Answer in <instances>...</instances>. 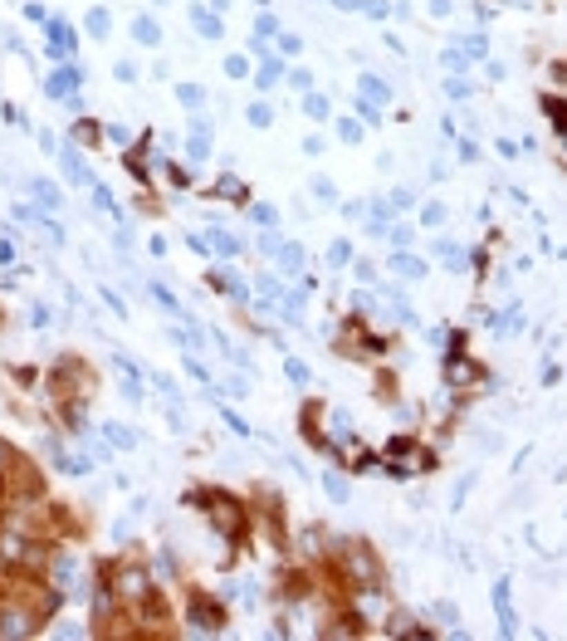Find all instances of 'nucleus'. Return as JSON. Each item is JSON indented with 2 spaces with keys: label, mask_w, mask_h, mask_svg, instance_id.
Returning a JSON list of instances; mask_svg holds the SVG:
<instances>
[{
  "label": "nucleus",
  "mask_w": 567,
  "mask_h": 641,
  "mask_svg": "<svg viewBox=\"0 0 567 641\" xmlns=\"http://www.w3.org/2000/svg\"><path fill=\"white\" fill-rule=\"evenodd\" d=\"M74 30L64 20H44V49H49V59H69L74 55Z\"/></svg>",
  "instance_id": "f257e3e1"
},
{
  "label": "nucleus",
  "mask_w": 567,
  "mask_h": 641,
  "mask_svg": "<svg viewBox=\"0 0 567 641\" xmlns=\"http://www.w3.org/2000/svg\"><path fill=\"white\" fill-rule=\"evenodd\" d=\"M79 83H83V74H79L74 64H59V69H54V74L44 79V93H49V98H69Z\"/></svg>",
  "instance_id": "f03ea898"
},
{
  "label": "nucleus",
  "mask_w": 567,
  "mask_h": 641,
  "mask_svg": "<svg viewBox=\"0 0 567 641\" xmlns=\"http://www.w3.org/2000/svg\"><path fill=\"white\" fill-rule=\"evenodd\" d=\"M494 612H499V631H504V636H514V631H519L514 602H508V578H499V582H494Z\"/></svg>",
  "instance_id": "7ed1b4c3"
},
{
  "label": "nucleus",
  "mask_w": 567,
  "mask_h": 641,
  "mask_svg": "<svg viewBox=\"0 0 567 641\" xmlns=\"http://www.w3.org/2000/svg\"><path fill=\"white\" fill-rule=\"evenodd\" d=\"M59 167H64V177H69V181H79V186H88V181H93V172L83 167V152H79L74 142H69V147H59Z\"/></svg>",
  "instance_id": "20e7f679"
},
{
  "label": "nucleus",
  "mask_w": 567,
  "mask_h": 641,
  "mask_svg": "<svg viewBox=\"0 0 567 641\" xmlns=\"http://www.w3.org/2000/svg\"><path fill=\"white\" fill-rule=\"evenodd\" d=\"M210 519H215V529L230 539V533L240 529V509H235V500H225V495H215V509H210Z\"/></svg>",
  "instance_id": "39448f33"
},
{
  "label": "nucleus",
  "mask_w": 567,
  "mask_h": 641,
  "mask_svg": "<svg viewBox=\"0 0 567 641\" xmlns=\"http://www.w3.org/2000/svg\"><path fill=\"white\" fill-rule=\"evenodd\" d=\"M470 377H479V372H475V362H465L460 353H450V367H445V382H450V387H465Z\"/></svg>",
  "instance_id": "423d86ee"
},
{
  "label": "nucleus",
  "mask_w": 567,
  "mask_h": 641,
  "mask_svg": "<svg viewBox=\"0 0 567 641\" xmlns=\"http://www.w3.org/2000/svg\"><path fill=\"white\" fill-rule=\"evenodd\" d=\"M191 25H196V34H201V39H220V34H225V25H220V15H206L201 6L191 10Z\"/></svg>",
  "instance_id": "0eeeda50"
},
{
  "label": "nucleus",
  "mask_w": 567,
  "mask_h": 641,
  "mask_svg": "<svg viewBox=\"0 0 567 641\" xmlns=\"http://www.w3.org/2000/svg\"><path fill=\"white\" fill-rule=\"evenodd\" d=\"M543 113H548V123H553V132H557V137H567V103L548 93V98H543Z\"/></svg>",
  "instance_id": "6e6552de"
},
{
  "label": "nucleus",
  "mask_w": 567,
  "mask_h": 641,
  "mask_svg": "<svg viewBox=\"0 0 567 641\" xmlns=\"http://www.w3.org/2000/svg\"><path fill=\"white\" fill-rule=\"evenodd\" d=\"M279 79H289V74H284V64H279V59H264V64L255 69V88H264V93H269V88H274Z\"/></svg>",
  "instance_id": "1a4fd4ad"
},
{
  "label": "nucleus",
  "mask_w": 567,
  "mask_h": 641,
  "mask_svg": "<svg viewBox=\"0 0 567 641\" xmlns=\"http://www.w3.org/2000/svg\"><path fill=\"white\" fill-rule=\"evenodd\" d=\"M357 98H367V103H386V98H391V88H386L377 74H362V83H357Z\"/></svg>",
  "instance_id": "9d476101"
},
{
  "label": "nucleus",
  "mask_w": 567,
  "mask_h": 641,
  "mask_svg": "<svg viewBox=\"0 0 567 641\" xmlns=\"http://www.w3.org/2000/svg\"><path fill=\"white\" fill-rule=\"evenodd\" d=\"M30 191H34V201H39L44 210H59V206H64V196H59V186H54V181H30Z\"/></svg>",
  "instance_id": "9b49d317"
},
{
  "label": "nucleus",
  "mask_w": 567,
  "mask_h": 641,
  "mask_svg": "<svg viewBox=\"0 0 567 641\" xmlns=\"http://www.w3.org/2000/svg\"><path fill=\"white\" fill-rule=\"evenodd\" d=\"M391 270L401 275V279H426V259H416V255H396V259H391Z\"/></svg>",
  "instance_id": "f8f14e48"
},
{
  "label": "nucleus",
  "mask_w": 567,
  "mask_h": 641,
  "mask_svg": "<svg viewBox=\"0 0 567 641\" xmlns=\"http://www.w3.org/2000/svg\"><path fill=\"white\" fill-rule=\"evenodd\" d=\"M279 264H284V275H304V245H279Z\"/></svg>",
  "instance_id": "ddd939ff"
},
{
  "label": "nucleus",
  "mask_w": 567,
  "mask_h": 641,
  "mask_svg": "<svg viewBox=\"0 0 567 641\" xmlns=\"http://www.w3.org/2000/svg\"><path fill=\"white\" fill-rule=\"evenodd\" d=\"M132 34H137L147 49H152V44H161V25H157L152 15H137V20H132Z\"/></svg>",
  "instance_id": "4468645a"
},
{
  "label": "nucleus",
  "mask_w": 567,
  "mask_h": 641,
  "mask_svg": "<svg viewBox=\"0 0 567 641\" xmlns=\"http://www.w3.org/2000/svg\"><path fill=\"white\" fill-rule=\"evenodd\" d=\"M304 113H308L313 123H328V118H332V103H328L323 93H308V98H304Z\"/></svg>",
  "instance_id": "2eb2a0df"
},
{
  "label": "nucleus",
  "mask_w": 567,
  "mask_h": 641,
  "mask_svg": "<svg viewBox=\"0 0 567 641\" xmlns=\"http://www.w3.org/2000/svg\"><path fill=\"white\" fill-rule=\"evenodd\" d=\"M103 431H108V441H112V446H118V451H132V446H137V436L128 431V426H123V421H108V426H103Z\"/></svg>",
  "instance_id": "dca6fc26"
},
{
  "label": "nucleus",
  "mask_w": 567,
  "mask_h": 641,
  "mask_svg": "<svg viewBox=\"0 0 567 641\" xmlns=\"http://www.w3.org/2000/svg\"><path fill=\"white\" fill-rule=\"evenodd\" d=\"M191 622H196V631H220V612H215V607H206V602H196Z\"/></svg>",
  "instance_id": "f3484780"
},
{
  "label": "nucleus",
  "mask_w": 567,
  "mask_h": 641,
  "mask_svg": "<svg viewBox=\"0 0 567 641\" xmlns=\"http://www.w3.org/2000/svg\"><path fill=\"white\" fill-rule=\"evenodd\" d=\"M494 328H499V333H524V308H519V304L504 308V318H494Z\"/></svg>",
  "instance_id": "a211bd4d"
},
{
  "label": "nucleus",
  "mask_w": 567,
  "mask_h": 641,
  "mask_svg": "<svg viewBox=\"0 0 567 641\" xmlns=\"http://www.w3.org/2000/svg\"><path fill=\"white\" fill-rule=\"evenodd\" d=\"M210 250H220V255H240V235H230V230H210Z\"/></svg>",
  "instance_id": "6ab92c4d"
},
{
  "label": "nucleus",
  "mask_w": 567,
  "mask_h": 641,
  "mask_svg": "<svg viewBox=\"0 0 567 641\" xmlns=\"http://www.w3.org/2000/svg\"><path fill=\"white\" fill-rule=\"evenodd\" d=\"M186 157H191V162H206V157H210V132H191Z\"/></svg>",
  "instance_id": "aec40b11"
},
{
  "label": "nucleus",
  "mask_w": 567,
  "mask_h": 641,
  "mask_svg": "<svg viewBox=\"0 0 567 641\" xmlns=\"http://www.w3.org/2000/svg\"><path fill=\"white\" fill-rule=\"evenodd\" d=\"M215 191H220L225 201H245V196H250V191L240 186V177H220V181H215Z\"/></svg>",
  "instance_id": "412c9836"
},
{
  "label": "nucleus",
  "mask_w": 567,
  "mask_h": 641,
  "mask_svg": "<svg viewBox=\"0 0 567 641\" xmlns=\"http://www.w3.org/2000/svg\"><path fill=\"white\" fill-rule=\"evenodd\" d=\"M177 98L186 103V108H201V103H206V88H201V83H177Z\"/></svg>",
  "instance_id": "4be33fe9"
},
{
  "label": "nucleus",
  "mask_w": 567,
  "mask_h": 641,
  "mask_svg": "<svg viewBox=\"0 0 567 641\" xmlns=\"http://www.w3.org/2000/svg\"><path fill=\"white\" fill-rule=\"evenodd\" d=\"M386 240H391L396 250H406V245L416 240V226H386Z\"/></svg>",
  "instance_id": "5701e85b"
},
{
  "label": "nucleus",
  "mask_w": 567,
  "mask_h": 641,
  "mask_svg": "<svg viewBox=\"0 0 567 641\" xmlns=\"http://www.w3.org/2000/svg\"><path fill=\"white\" fill-rule=\"evenodd\" d=\"M245 118H250V128H269L274 123V108H269V103H250Z\"/></svg>",
  "instance_id": "b1692460"
},
{
  "label": "nucleus",
  "mask_w": 567,
  "mask_h": 641,
  "mask_svg": "<svg viewBox=\"0 0 567 641\" xmlns=\"http://www.w3.org/2000/svg\"><path fill=\"white\" fill-rule=\"evenodd\" d=\"M337 137H343V142H362V118H337Z\"/></svg>",
  "instance_id": "393cba45"
},
{
  "label": "nucleus",
  "mask_w": 567,
  "mask_h": 641,
  "mask_svg": "<svg viewBox=\"0 0 567 641\" xmlns=\"http://www.w3.org/2000/svg\"><path fill=\"white\" fill-rule=\"evenodd\" d=\"M108 30H112V20H108V10H88V34H93V39H103Z\"/></svg>",
  "instance_id": "a878e982"
},
{
  "label": "nucleus",
  "mask_w": 567,
  "mask_h": 641,
  "mask_svg": "<svg viewBox=\"0 0 567 641\" xmlns=\"http://www.w3.org/2000/svg\"><path fill=\"white\" fill-rule=\"evenodd\" d=\"M445 93H450V98H470V93H475V83H470L465 74H455V79H445Z\"/></svg>",
  "instance_id": "bb28decb"
},
{
  "label": "nucleus",
  "mask_w": 567,
  "mask_h": 641,
  "mask_svg": "<svg viewBox=\"0 0 567 641\" xmlns=\"http://www.w3.org/2000/svg\"><path fill=\"white\" fill-rule=\"evenodd\" d=\"M323 490H328V495H332L337 504H343V500H348V485H343V480H337L332 470H323Z\"/></svg>",
  "instance_id": "cd10ccee"
},
{
  "label": "nucleus",
  "mask_w": 567,
  "mask_h": 641,
  "mask_svg": "<svg viewBox=\"0 0 567 641\" xmlns=\"http://www.w3.org/2000/svg\"><path fill=\"white\" fill-rule=\"evenodd\" d=\"M313 196H318L323 206H332V201H337V186H332L328 177H313Z\"/></svg>",
  "instance_id": "c85d7f7f"
},
{
  "label": "nucleus",
  "mask_w": 567,
  "mask_h": 641,
  "mask_svg": "<svg viewBox=\"0 0 567 641\" xmlns=\"http://www.w3.org/2000/svg\"><path fill=\"white\" fill-rule=\"evenodd\" d=\"M93 206H98V210H112V216H118V201H112V191H108V186H98V181H93Z\"/></svg>",
  "instance_id": "c756f323"
},
{
  "label": "nucleus",
  "mask_w": 567,
  "mask_h": 641,
  "mask_svg": "<svg viewBox=\"0 0 567 641\" xmlns=\"http://www.w3.org/2000/svg\"><path fill=\"white\" fill-rule=\"evenodd\" d=\"M225 74H230V79H250V59L245 55H230V59H225Z\"/></svg>",
  "instance_id": "7c9ffc66"
},
{
  "label": "nucleus",
  "mask_w": 567,
  "mask_h": 641,
  "mask_svg": "<svg viewBox=\"0 0 567 641\" xmlns=\"http://www.w3.org/2000/svg\"><path fill=\"white\" fill-rule=\"evenodd\" d=\"M0 631H6V636H20V631H30V627H25L20 612H6V617H0Z\"/></svg>",
  "instance_id": "2f4dec72"
},
{
  "label": "nucleus",
  "mask_w": 567,
  "mask_h": 641,
  "mask_svg": "<svg viewBox=\"0 0 567 641\" xmlns=\"http://www.w3.org/2000/svg\"><path fill=\"white\" fill-rule=\"evenodd\" d=\"M284 372H289V377H294L299 387H308V367H304L299 357H284Z\"/></svg>",
  "instance_id": "473e14b6"
},
{
  "label": "nucleus",
  "mask_w": 567,
  "mask_h": 641,
  "mask_svg": "<svg viewBox=\"0 0 567 641\" xmlns=\"http://www.w3.org/2000/svg\"><path fill=\"white\" fill-rule=\"evenodd\" d=\"M465 55H470V59H484V55H489V39H484V34H470V39H465Z\"/></svg>",
  "instance_id": "72a5a7b5"
},
{
  "label": "nucleus",
  "mask_w": 567,
  "mask_h": 641,
  "mask_svg": "<svg viewBox=\"0 0 567 641\" xmlns=\"http://www.w3.org/2000/svg\"><path fill=\"white\" fill-rule=\"evenodd\" d=\"M411 201H416L411 186H396V191H391V210H411Z\"/></svg>",
  "instance_id": "f704fd0d"
},
{
  "label": "nucleus",
  "mask_w": 567,
  "mask_h": 641,
  "mask_svg": "<svg viewBox=\"0 0 567 641\" xmlns=\"http://www.w3.org/2000/svg\"><path fill=\"white\" fill-rule=\"evenodd\" d=\"M435 617H440L445 627H460V607H455V602H435Z\"/></svg>",
  "instance_id": "c9c22d12"
},
{
  "label": "nucleus",
  "mask_w": 567,
  "mask_h": 641,
  "mask_svg": "<svg viewBox=\"0 0 567 641\" xmlns=\"http://www.w3.org/2000/svg\"><path fill=\"white\" fill-rule=\"evenodd\" d=\"M259 294H264V299H284V284H279L274 275H259Z\"/></svg>",
  "instance_id": "e433bc0d"
},
{
  "label": "nucleus",
  "mask_w": 567,
  "mask_h": 641,
  "mask_svg": "<svg viewBox=\"0 0 567 641\" xmlns=\"http://www.w3.org/2000/svg\"><path fill=\"white\" fill-rule=\"evenodd\" d=\"M348 240H337V245H328V264H332V270H337V264H348Z\"/></svg>",
  "instance_id": "4c0bfd02"
},
{
  "label": "nucleus",
  "mask_w": 567,
  "mask_h": 641,
  "mask_svg": "<svg viewBox=\"0 0 567 641\" xmlns=\"http://www.w3.org/2000/svg\"><path fill=\"white\" fill-rule=\"evenodd\" d=\"M220 392H225V397H250V382H245V377H225Z\"/></svg>",
  "instance_id": "58836bf2"
},
{
  "label": "nucleus",
  "mask_w": 567,
  "mask_h": 641,
  "mask_svg": "<svg viewBox=\"0 0 567 641\" xmlns=\"http://www.w3.org/2000/svg\"><path fill=\"white\" fill-rule=\"evenodd\" d=\"M112 74H118L123 83H132V79H137V64H132V59H118V64H112Z\"/></svg>",
  "instance_id": "ea45409f"
},
{
  "label": "nucleus",
  "mask_w": 567,
  "mask_h": 641,
  "mask_svg": "<svg viewBox=\"0 0 567 641\" xmlns=\"http://www.w3.org/2000/svg\"><path fill=\"white\" fill-rule=\"evenodd\" d=\"M299 49H304L299 34H279V55H299Z\"/></svg>",
  "instance_id": "a19ab883"
},
{
  "label": "nucleus",
  "mask_w": 567,
  "mask_h": 641,
  "mask_svg": "<svg viewBox=\"0 0 567 641\" xmlns=\"http://www.w3.org/2000/svg\"><path fill=\"white\" fill-rule=\"evenodd\" d=\"M220 416H225V426H230V431H235V436H250V421H240L235 411H220Z\"/></svg>",
  "instance_id": "79ce46f5"
},
{
  "label": "nucleus",
  "mask_w": 567,
  "mask_h": 641,
  "mask_svg": "<svg viewBox=\"0 0 567 641\" xmlns=\"http://www.w3.org/2000/svg\"><path fill=\"white\" fill-rule=\"evenodd\" d=\"M289 83H294L299 93H308V88H313V74H308V69H294V74H289Z\"/></svg>",
  "instance_id": "37998d69"
},
{
  "label": "nucleus",
  "mask_w": 567,
  "mask_h": 641,
  "mask_svg": "<svg viewBox=\"0 0 567 641\" xmlns=\"http://www.w3.org/2000/svg\"><path fill=\"white\" fill-rule=\"evenodd\" d=\"M362 15H372V20H386L391 10H386V0H367V6H362Z\"/></svg>",
  "instance_id": "c03bdc74"
},
{
  "label": "nucleus",
  "mask_w": 567,
  "mask_h": 641,
  "mask_svg": "<svg viewBox=\"0 0 567 641\" xmlns=\"http://www.w3.org/2000/svg\"><path fill=\"white\" fill-rule=\"evenodd\" d=\"M421 221H426V226H440V221H445V206H426Z\"/></svg>",
  "instance_id": "a18cd8bd"
},
{
  "label": "nucleus",
  "mask_w": 567,
  "mask_h": 641,
  "mask_svg": "<svg viewBox=\"0 0 567 641\" xmlns=\"http://www.w3.org/2000/svg\"><path fill=\"white\" fill-rule=\"evenodd\" d=\"M49 318H54V313H49L44 304H34V308H30V324H34V328H44V324H49Z\"/></svg>",
  "instance_id": "49530a36"
},
{
  "label": "nucleus",
  "mask_w": 567,
  "mask_h": 641,
  "mask_svg": "<svg viewBox=\"0 0 567 641\" xmlns=\"http://www.w3.org/2000/svg\"><path fill=\"white\" fill-rule=\"evenodd\" d=\"M440 64H445V69H460V64H465V55H460V49H445Z\"/></svg>",
  "instance_id": "de8ad7c7"
},
{
  "label": "nucleus",
  "mask_w": 567,
  "mask_h": 641,
  "mask_svg": "<svg viewBox=\"0 0 567 641\" xmlns=\"http://www.w3.org/2000/svg\"><path fill=\"white\" fill-rule=\"evenodd\" d=\"M279 245H284V240H279L274 230H264V235H259V250H269V255H279Z\"/></svg>",
  "instance_id": "09e8293b"
},
{
  "label": "nucleus",
  "mask_w": 567,
  "mask_h": 641,
  "mask_svg": "<svg viewBox=\"0 0 567 641\" xmlns=\"http://www.w3.org/2000/svg\"><path fill=\"white\" fill-rule=\"evenodd\" d=\"M460 162H479V147H475V142H470V137H465V142H460Z\"/></svg>",
  "instance_id": "8fccbe9b"
},
{
  "label": "nucleus",
  "mask_w": 567,
  "mask_h": 641,
  "mask_svg": "<svg viewBox=\"0 0 567 641\" xmlns=\"http://www.w3.org/2000/svg\"><path fill=\"white\" fill-rule=\"evenodd\" d=\"M255 30H259V34H279V25H274V15H259V20H255Z\"/></svg>",
  "instance_id": "3c124183"
},
{
  "label": "nucleus",
  "mask_w": 567,
  "mask_h": 641,
  "mask_svg": "<svg viewBox=\"0 0 567 641\" xmlns=\"http://www.w3.org/2000/svg\"><path fill=\"white\" fill-rule=\"evenodd\" d=\"M250 216H255L259 226H269V221H274V206H255V210H250Z\"/></svg>",
  "instance_id": "603ef678"
},
{
  "label": "nucleus",
  "mask_w": 567,
  "mask_h": 641,
  "mask_svg": "<svg viewBox=\"0 0 567 641\" xmlns=\"http://www.w3.org/2000/svg\"><path fill=\"white\" fill-rule=\"evenodd\" d=\"M499 157H519V142L514 137H499Z\"/></svg>",
  "instance_id": "864d4df0"
},
{
  "label": "nucleus",
  "mask_w": 567,
  "mask_h": 641,
  "mask_svg": "<svg viewBox=\"0 0 567 641\" xmlns=\"http://www.w3.org/2000/svg\"><path fill=\"white\" fill-rule=\"evenodd\" d=\"M332 6H337V10H362L367 0H332Z\"/></svg>",
  "instance_id": "5fc2aeb1"
},
{
  "label": "nucleus",
  "mask_w": 567,
  "mask_h": 641,
  "mask_svg": "<svg viewBox=\"0 0 567 641\" xmlns=\"http://www.w3.org/2000/svg\"><path fill=\"white\" fill-rule=\"evenodd\" d=\"M6 465H10V451H6V446H0V470H6Z\"/></svg>",
  "instance_id": "6e6d98bb"
},
{
  "label": "nucleus",
  "mask_w": 567,
  "mask_h": 641,
  "mask_svg": "<svg viewBox=\"0 0 567 641\" xmlns=\"http://www.w3.org/2000/svg\"><path fill=\"white\" fill-rule=\"evenodd\" d=\"M152 6H166V0H152Z\"/></svg>",
  "instance_id": "4d7b16f0"
}]
</instances>
